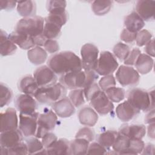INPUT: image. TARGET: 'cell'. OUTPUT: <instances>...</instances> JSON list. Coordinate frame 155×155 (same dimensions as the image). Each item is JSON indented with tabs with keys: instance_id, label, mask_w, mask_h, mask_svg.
Instances as JSON below:
<instances>
[{
	"instance_id": "cell-1",
	"label": "cell",
	"mask_w": 155,
	"mask_h": 155,
	"mask_svg": "<svg viewBox=\"0 0 155 155\" xmlns=\"http://www.w3.org/2000/svg\"><path fill=\"white\" fill-rule=\"evenodd\" d=\"M47 65L58 75H63L71 72L81 71V59L73 52L64 51L56 53L50 56Z\"/></svg>"
},
{
	"instance_id": "cell-2",
	"label": "cell",
	"mask_w": 155,
	"mask_h": 155,
	"mask_svg": "<svg viewBox=\"0 0 155 155\" xmlns=\"http://www.w3.org/2000/svg\"><path fill=\"white\" fill-rule=\"evenodd\" d=\"M127 101L139 111L148 112L154 109V90L133 88L128 93Z\"/></svg>"
},
{
	"instance_id": "cell-3",
	"label": "cell",
	"mask_w": 155,
	"mask_h": 155,
	"mask_svg": "<svg viewBox=\"0 0 155 155\" xmlns=\"http://www.w3.org/2000/svg\"><path fill=\"white\" fill-rule=\"evenodd\" d=\"M43 35L47 39H54L61 33V28L68 20L66 11L50 13L44 19Z\"/></svg>"
},
{
	"instance_id": "cell-4",
	"label": "cell",
	"mask_w": 155,
	"mask_h": 155,
	"mask_svg": "<svg viewBox=\"0 0 155 155\" xmlns=\"http://www.w3.org/2000/svg\"><path fill=\"white\" fill-rule=\"evenodd\" d=\"M67 88L60 82L53 85L39 87L34 97L40 104H52L66 96Z\"/></svg>"
},
{
	"instance_id": "cell-5",
	"label": "cell",
	"mask_w": 155,
	"mask_h": 155,
	"mask_svg": "<svg viewBox=\"0 0 155 155\" xmlns=\"http://www.w3.org/2000/svg\"><path fill=\"white\" fill-rule=\"evenodd\" d=\"M44 23V19L39 16L24 18L18 22L15 31L34 38L43 33Z\"/></svg>"
},
{
	"instance_id": "cell-6",
	"label": "cell",
	"mask_w": 155,
	"mask_h": 155,
	"mask_svg": "<svg viewBox=\"0 0 155 155\" xmlns=\"http://www.w3.org/2000/svg\"><path fill=\"white\" fill-rule=\"evenodd\" d=\"M118 66V62L114 54L108 51H104L100 53L94 71L99 75L106 76L114 73Z\"/></svg>"
},
{
	"instance_id": "cell-7",
	"label": "cell",
	"mask_w": 155,
	"mask_h": 155,
	"mask_svg": "<svg viewBox=\"0 0 155 155\" xmlns=\"http://www.w3.org/2000/svg\"><path fill=\"white\" fill-rule=\"evenodd\" d=\"M116 78L122 86L133 87L139 84L140 76L133 67L122 65L117 68Z\"/></svg>"
},
{
	"instance_id": "cell-8",
	"label": "cell",
	"mask_w": 155,
	"mask_h": 155,
	"mask_svg": "<svg viewBox=\"0 0 155 155\" xmlns=\"http://www.w3.org/2000/svg\"><path fill=\"white\" fill-rule=\"evenodd\" d=\"M58 116L51 110L39 114L38 118V128L35 137L41 139L44 135L53 130L57 124Z\"/></svg>"
},
{
	"instance_id": "cell-9",
	"label": "cell",
	"mask_w": 155,
	"mask_h": 155,
	"mask_svg": "<svg viewBox=\"0 0 155 155\" xmlns=\"http://www.w3.org/2000/svg\"><path fill=\"white\" fill-rule=\"evenodd\" d=\"M81 62L84 70H94L98 60L99 50L93 44H84L81 50Z\"/></svg>"
},
{
	"instance_id": "cell-10",
	"label": "cell",
	"mask_w": 155,
	"mask_h": 155,
	"mask_svg": "<svg viewBox=\"0 0 155 155\" xmlns=\"http://www.w3.org/2000/svg\"><path fill=\"white\" fill-rule=\"evenodd\" d=\"M90 102L92 108L102 116L110 113L114 109L113 102L108 99L105 93L102 90L95 94L90 99Z\"/></svg>"
},
{
	"instance_id": "cell-11",
	"label": "cell",
	"mask_w": 155,
	"mask_h": 155,
	"mask_svg": "<svg viewBox=\"0 0 155 155\" xmlns=\"http://www.w3.org/2000/svg\"><path fill=\"white\" fill-rule=\"evenodd\" d=\"M39 114L38 112L33 114L19 113V129L25 137L35 136L38 128V118Z\"/></svg>"
},
{
	"instance_id": "cell-12",
	"label": "cell",
	"mask_w": 155,
	"mask_h": 155,
	"mask_svg": "<svg viewBox=\"0 0 155 155\" xmlns=\"http://www.w3.org/2000/svg\"><path fill=\"white\" fill-rule=\"evenodd\" d=\"M59 82L67 89L74 90L84 88L85 82L84 71L71 72L61 76Z\"/></svg>"
},
{
	"instance_id": "cell-13",
	"label": "cell",
	"mask_w": 155,
	"mask_h": 155,
	"mask_svg": "<svg viewBox=\"0 0 155 155\" xmlns=\"http://www.w3.org/2000/svg\"><path fill=\"white\" fill-rule=\"evenodd\" d=\"M39 87H47L57 83L56 74L47 65H42L38 68L33 73Z\"/></svg>"
},
{
	"instance_id": "cell-14",
	"label": "cell",
	"mask_w": 155,
	"mask_h": 155,
	"mask_svg": "<svg viewBox=\"0 0 155 155\" xmlns=\"http://www.w3.org/2000/svg\"><path fill=\"white\" fill-rule=\"evenodd\" d=\"M33 96L21 94H19L15 100V106L20 113L24 114H33L36 113L38 104Z\"/></svg>"
},
{
	"instance_id": "cell-15",
	"label": "cell",
	"mask_w": 155,
	"mask_h": 155,
	"mask_svg": "<svg viewBox=\"0 0 155 155\" xmlns=\"http://www.w3.org/2000/svg\"><path fill=\"white\" fill-rule=\"evenodd\" d=\"M18 119L15 108H8L4 112L1 113V133L18 129Z\"/></svg>"
},
{
	"instance_id": "cell-16",
	"label": "cell",
	"mask_w": 155,
	"mask_h": 155,
	"mask_svg": "<svg viewBox=\"0 0 155 155\" xmlns=\"http://www.w3.org/2000/svg\"><path fill=\"white\" fill-rule=\"evenodd\" d=\"M51 107L56 115L62 118L71 116L76 111L75 107L67 96L53 103Z\"/></svg>"
},
{
	"instance_id": "cell-17",
	"label": "cell",
	"mask_w": 155,
	"mask_h": 155,
	"mask_svg": "<svg viewBox=\"0 0 155 155\" xmlns=\"http://www.w3.org/2000/svg\"><path fill=\"white\" fill-rule=\"evenodd\" d=\"M155 1L152 0H139L136 4V12L146 21L154 19Z\"/></svg>"
},
{
	"instance_id": "cell-18",
	"label": "cell",
	"mask_w": 155,
	"mask_h": 155,
	"mask_svg": "<svg viewBox=\"0 0 155 155\" xmlns=\"http://www.w3.org/2000/svg\"><path fill=\"white\" fill-rule=\"evenodd\" d=\"M140 111L133 107L127 101L119 104L116 108L117 117L122 122H127L135 118Z\"/></svg>"
},
{
	"instance_id": "cell-19",
	"label": "cell",
	"mask_w": 155,
	"mask_h": 155,
	"mask_svg": "<svg viewBox=\"0 0 155 155\" xmlns=\"http://www.w3.org/2000/svg\"><path fill=\"white\" fill-rule=\"evenodd\" d=\"M22 139L23 134L19 129L6 131L1 133L0 145L2 147L9 148L22 142Z\"/></svg>"
},
{
	"instance_id": "cell-20",
	"label": "cell",
	"mask_w": 155,
	"mask_h": 155,
	"mask_svg": "<svg viewBox=\"0 0 155 155\" xmlns=\"http://www.w3.org/2000/svg\"><path fill=\"white\" fill-rule=\"evenodd\" d=\"M119 133L130 139H142L146 134V128L142 124H125L120 127Z\"/></svg>"
},
{
	"instance_id": "cell-21",
	"label": "cell",
	"mask_w": 155,
	"mask_h": 155,
	"mask_svg": "<svg viewBox=\"0 0 155 155\" xmlns=\"http://www.w3.org/2000/svg\"><path fill=\"white\" fill-rule=\"evenodd\" d=\"M79 122L87 127H93L98 120L97 113L90 107H83L78 113Z\"/></svg>"
},
{
	"instance_id": "cell-22",
	"label": "cell",
	"mask_w": 155,
	"mask_h": 155,
	"mask_svg": "<svg viewBox=\"0 0 155 155\" xmlns=\"http://www.w3.org/2000/svg\"><path fill=\"white\" fill-rule=\"evenodd\" d=\"M10 39L23 50H30L35 47L33 38L20 32L14 31L8 35Z\"/></svg>"
},
{
	"instance_id": "cell-23",
	"label": "cell",
	"mask_w": 155,
	"mask_h": 155,
	"mask_svg": "<svg viewBox=\"0 0 155 155\" xmlns=\"http://www.w3.org/2000/svg\"><path fill=\"white\" fill-rule=\"evenodd\" d=\"M124 25L128 30L137 33L144 27L145 22L136 12H132L125 17Z\"/></svg>"
},
{
	"instance_id": "cell-24",
	"label": "cell",
	"mask_w": 155,
	"mask_h": 155,
	"mask_svg": "<svg viewBox=\"0 0 155 155\" xmlns=\"http://www.w3.org/2000/svg\"><path fill=\"white\" fill-rule=\"evenodd\" d=\"M39 86L34 78L31 75H27L22 78L18 83V89L23 94L34 96L39 88Z\"/></svg>"
},
{
	"instance_id": "cell-25",
	"label": "cell",
	"mask_w": 155,
	"mask_h": 155,
	"mask_svg": "<svg viewBox=\"0 0 155 155\" xmlns=\"http://www.w3.org/2000/svg\"><path fill=\"white\" fill-rule=\"evenodd\" d=\"M47 154L66 155L70 154V142L64 138L56 140L46 148Z\"/></svg>"
},
{
	"instance_id": "cell-26",
	"label": "cell",
	"mask_w": 155,
	"mask_h": 155,
	"mask_svg": "<svg viewBox=\"0 0 155 155\" xmlns=\"http://www.w3.org/2000/svg\"><path fill=\"white\" fill-rule=\"evenodd\" d=\"M153 59L145 53H140L134 64L136 70L141 74L150 73L153 69Z\"/></svg>"
},
{
	"instance_id": "cell-27",
	"label": "cell",
	"mask_w": 155,
	"mask_h": 155,
	"mask_svg": "<svg viewBox=\"0 0 155 155\" xmlns=\"http://www.w3.org/2000/svg\"><path fill=\"white\" fill-rule=\"evenodd\" d=\"M0 50L2 56L12 55L17 50L16 45L10 39L8 35L2 30H1L0 32Z\"/></svg>"
},
{
	"instance_id": "cell-28",
	"label": "cell",
	"mask_w": 155,
	"mask_h": 155,
	"mask_svg": "<svg viewBox=\"0 0 155 155\" xmlns=\"http://www.w3.org/2000/svg\"><path fill=\"white\" fill-rule=\"evenodd\" d=\"M28 60L34 65H41L47 59V53L45 49L39 46H35L28 50Z\"/></svg>"
},
{
	"instance_id": "cell-29",
	"label": "cell",
	"mask_w": 155,
	"mask_h": 155,
	"mask_svg": "<svg viewBox=\"0 0 155 155\" xmlns=\"http://www.w3.org/2000/svg\"><path fill=\"white\" fill-rule=\"evenodd\" d=\"M17 11L24 18L35 16L36 13V3L33 1H17Z\"/></svg>"
},
{
	"instance_id": "cell-30",
	"label": "cell",
	"mask_w": 155,
	"mask_h": 155,
	"mask_svg": "<svg viewBox=\"0 0 155 155\" xmlns=\"http://www.w3.org/2000/svg\"><path fill=\"white\" fill-rule=\"evenodd\" d=\"M87 140L82 138H76L70 142V154H85L89 146Z\"/></svg>"
},
{
	"instance_id": "cell-31",
	"label": "cell",
	"mask_w": 155,
	"mask_h": 155,
	"mask_svg": "<svg viewBox=\"0 0 155 155\" xmlns=\"http://www.w3.org/2000/svg\"><path fill=\"white\" fill-rule=\"evenodd\" d=\"M25 143L27 146L28 154H47L46 149L41 141L36 137H29L25 140Z\"/></svg>"
},
{
	"instance_id": "cell-32",
	"label": "cell",
	"mask_w": 155,
	"mask_h": 155,
	"mask_svg": "<svg viewBox=\"0 0 155 155\" xmlns=\"http://www.w3.org/2000/svg\"><path fill=\"white\" fill-rule=\"evenodd\" d=\"M117 134L118 132L114 130L104 131L99 135L97 142L107 150L113 146Z\"/></svg>"
},
{
	"instance_id": "cell-33",
	"label": "cell",
	"mask_w": 155,
	"mask_h": 155,
	"mask_svg": "<svg viewBox=\"0 0 155 155\" xmlns=\"http://www.w3.org/2000/svg\"><path fill=\"white\" fill-rule=\"evenodd\" d=\"M111 1H94L91 4V10L97 16H103L108 13L112 6Z\"/></svg>"
},
{
	"instance_id": "cell-34",
	"label": "cell",
	"mask_w": 155,
	"mask_h": 155,
	"mask_svg": "<svg viewBox=\"0 0 155 155\" xmlns=\"http://www.w3.org/2000/svg\"><path fill=\"white\" fill-rule=\"evenodd\" d=\"M129 143L130 139L118 132L117 136L112 146V148L116 153L120 154L122 152L128 148Z\"/></svg>"
},
{
	"instance_id": "cell-35",
	"label": "cell",
	"mask_w": 155,
	"mask_h": 155,
	"mask_svg": "<svg viewBox=\"0 0 155 155\" xmlns=\"http://www.w3.org/2000/svg\"><path fill=\"white\" fill-rule=\"evenodd\" d=\"M145 143L142 139H130V143L128 148L121 153L120 154H141L144 148Z\"/></svg>"
},
{
	"instance_id": "cell-36",
	"label": "cell",
	"mask_w": 155,
	"mask_h": 155,
	"mask_svg": "<svg viewBox=\"0 0 155 155\" xmlns=\"http://www.w3.org/2000/svg\"><path fill=\"white\" fill-rule=\"evenodd\" d=\"M108 99L112 102H119L124 99L125 91L122 88L113 87L105 91Z\"/></svg>"
},
{
	"instance_id": "cell-37",
	"label": "cell",
	"mask_w": 155,
	"mask_h": 155,
	"mask_svg": "<svg viewBox=\"0 0 155 155\" xmlns=\"http://www.w3.org/2000/svg\"><path fill=\"white\" fill-rule=\"evenodd\" d=\"M68 98L75 107H80L85 103V96L83 88L71 90Z\"/></svg>"
},
{
	"instance_id": "cell-38",
	"label": "cell",
	"mask_w": 155,
	"mask_h": 155,
	"mask_svg": "<svg viewBox=\"0 0 155 155\" xmlns=\"http://www.w3.org/2000/svg\"><path fill=\"white\" fill-rule=\"evenodd\" d=\"M130 51V47L127 44L122 42L116 44L113 49L114 56L121 61H124L127 58Z\"/></svg>"
},
{
	"instance_id": "cell-39",
	"label": "cell",
	"mask_w": 155,
	"mask_h": 155,
	"mask_svg": "<svg viewBox=\"0 0 155 155\" xmlns=\"http://www.w3.org/2000/svg\"><path fill=\"white\" fill-rule=\"evenodd\" d=\"M0 106L3 107L10 103L13 97V93L10 88L6 85L1 83L0 85Z\"/></svg>"
},
{
	"instance_id": "cell-40",
	"label": "cell",
	"mask_w": 155,
	"mask_h": 155,
	"mask_svg": "<svg viewBox=\"0 0 155 155\" xmlns=\"http://www.w3.org/2000/svg\"><path fill=\"white\" fill-rule=\"evenodd\" d=\"M67 2L65 1L51 0L47 2V9L48 13L65 11Z\"/></svg>"
},
{
	"instance_id": "cell-41",
	"label": "cell",
	"mask_w": 155,
	"mask_h": 155,
	"mask_svg": "<svg viewBox=\"0 0 155 155\" xmlns=\"http://www.w3.org/2000/svg\"><path fill=\"white\" fill-rule=\"evenodd\" d=\"M152 38L151 33L147 30L143 29L137 33L136 42L139 47L145 45Z\"/></svg>"
},
{
	"instance_id": "cell-42",
	"label": "cell",
	"mask_w": 155,
	"mask_h": 155,
	"mask_svg": "<svg viewBox=\"0 0 155 155\" xmlns=\"http://www.w3.org/2000/svg\"><path fill=\"white\" fill-rule=\"evenodd\" d=\"M116 79L112 74L104 76L99 82V86L102 91H106L108 88L116 86Z\"/></svg>"
},
{
	"instance_id": "cell-43",
	"label": "cell",
	"mask_w": 155,
	"mask_h": 155,
	"mask_svg": "<svg viewBox=\"0 0 155 155\" xmlns=\"http://www.w3.org/2000/svg\"><path fill=\"white\" fill-rule=\"evenodd\" d=\"M8 154L19 155L28 154V149L26 143L20 142L11 148H8Z\"/></svg>"
},
{
	"instance_id": "cell-44",
	"label": "cell",
	"mask_w": 155,
	"mask_h": 155,
	"mask_svg": "<svg viewBox=\"0 0 155 155\" xmlns=\"http://www.w3.org/2000/svg\"><path fill=\"white\" fill-rule=\"evenodd\" d=\"M75 137L82 138L87 140L88 142H91L94 139V133L91 128L88 127H85L79 130L75 136Z\"/></svg>"
},
{
	"instance_id": "cell-45",
	"label": "cell",
	"mask_w": 155,
	"mask_h": 155,
	"mask_svg": "<svg viewBox=\"0 0 155 155\" xmlns=\"http://www.w3.org/2000/svg\"><path fill=\"white\" fill-rule=\"evenodd\" d=\"M83 89L85 97L87 101H90L95 94L101 90L99 85L96 82L84 87Z\"/></svg>"
},
{
	"instance_id": "cell-46",
	"label": "cell",
	"mask_w": 155,
	"mask_h": 155,
	"mask_svg": "<svg viewBox=\"0 0 155 155\" xmlns=\"http://www.w3.org/2000/svg\"><path fill=\"white\" fill-rule=\"evenodd\" d=\"M88 154H107V149L98 142H93L89 144L87 150Z\"/></svg>"
},
{
	"instance_id": "cell-47",
	"label": "cell",
	"mask_w": 155,
	"mask_h": 155,
	"mask_svg": "<svg viewBox=\"0 0 155 155\" xmlns=\"http://www.w3.org/2000/svg\"><path fill=\"white\" fill-rule=\"evenodd\" d=\"M140 53L141 51L138 48H133L131 50H130L127 58L124 61V64L128 66L134 65V64Z\"/></svg>"
},
{
	"instance_id": "cell-48",
	"label": "cell",
	"mask_w": 155,
	"mask_h": 155,
	"mask_svg": "<svg viewBox=\"0 0 155 155\" xmlns=\"http://www.w3.org/2000/svg\"><path fill=\"white\" fill-rule=\"evenodd\" d=\"M44 47L45 50L49 53H54L59 50V45L57 41L48 39L45 41Z\"/></svg>"
},
{
	"instance_id": "cell-49",
	"label": "cell",
	"mask_w": 155,
	"mask_h": 155,
	"mask_svg": "<svg viewBox=\"0 0 155 155\" xmlns=\"http://www.w3.org/2000/svg\"><path fill=\"white\" fill-rule=\"evenodd\" d=\"M137 33L131 32L125 28L122 31L120 38L122 41L126 43H131L136 40Z\"/></svg>"
},
{
	"instance_id": "cell-50",
	"label": "cell",
	"mask_w": 155,
	"mask_h": 155,
	"mask_svg": "<svg viewBox=\"0 0 155 155\" xmlns=\"http://www.w3.org/2000/svg\"><path fill=\"white\" fill-rule=\"evenodd\" d=\"M42 143L44 145V147L46 149L49 147L51 144H53L56 140H58L57 136L51 132L47 133L44 136L41 138Z\"/></svg>"
},
{
	"instance_id": "cell-51",
	"label": "cell",
	"mask_w": 155,
	"mask_h": 155,
	"mask_svg": "<svg viewBox=\"0 0 155 155\" xmlns=\"http://www.w3.org/2000/svg\"><path fill=\"white\" fill-rule=\"evenodd\" d=\"M84 72L85 73L84 87L96 82V80L99 78V74L94 70H84Z\"/></svg>"
},
{
	"instance_id": "cell-52",
	"label": "cell",
	"mask_w": 155,
	"mask_h": 155,
	"mask_svg": "<svg viewBox=\"0 0 155 155\" xmlns=\"http://www.w3.org/2000/svg\"><path fill=\"white\" fill-rule=\"evenodd\" d=\"M17 1H8V0H1L0 1V8L1 10H10L15 7L17 5Z\"/></svg>"
},
{
	"instance_id": "cell-53",
	"label": "cell",
	"mask_w": 155,
	"mask_h": 155,
	"mask_svg": "<svg viewBox=\"0 0 155 155\" xmlns=\"http://www.w3.org/2000/svg\"><path fill=\"white\" fill-rule=\"evenodd\" d=\"M154 39H151L146 45L144 48L145 51L146 52L145 54H148L151 57H154Z\"/></svg>"
},
{
	"instance_id": "cell-54",
	"label": "cell",
	"mask_w": 155,
	"mask_h": 155,
	"mask_svg": "<svg viewBox=\"0 0 155 155\" xmlns=\"http://www.w3.org/2000/svg\"><path fill=\"white\" fill-rule=\"evenodd\" d=\"M47 39H47L44 36L43 34L33 38V42L35 43V45L36 46H39V47L44 46V45L45 41H47Z\"/></svg>"
},
{
	"instance_id": "cell-55",
	"label": "cell",
	"mask_w": 155,
	"mask_h": 155,
	"mask_svg": "<svg viewBox=\"0 0 155 155\" xmlns=\"http://www.w3.org/2000/svg\"><path fill=\"white\" fill-rule=\"evenodd\" d=\"M154 151V146L152 143H147L145 145L141 154H153Z\"/></svg>"
},
{
	"instance_id": "cell-56",
	"label": "cell",
	"mask_w": 155,
	"mask_h": 155,
	"mask_svg": "<svg viewBox=\"0 0 155 155\" xmlns=\"http://www.w3.org/2000/svg\"><path fill=\"white\" fill-rule=\"evenodd\" d=\"M145 122L148 124L154 122V109L149 111V113L145 117Z\"/></svg>"
},
{
	"instance_id": "cell-57",
	"label": "cell",
	"mask_w": 155,
	"mask_h": 155,
	"mask_svg": "<svg viewBox=\"0 0 155 155\" xmlns=\"http://www.w3.org/2000/svg\"><path fill=\"white\" fill-rule=\"evenodd\" d=\"M148 135L152 139L154 138V122L149 124L148 127Z\"/></svg>"
}]
</instances>
